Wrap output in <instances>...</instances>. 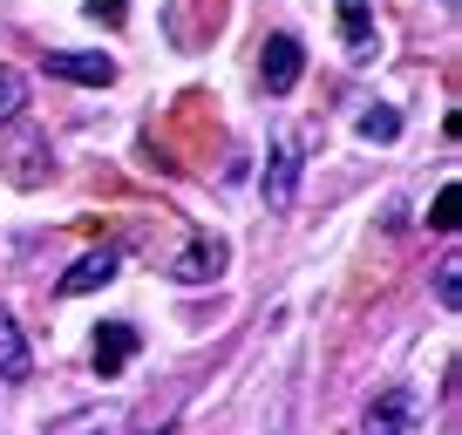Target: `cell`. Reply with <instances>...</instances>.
I'll return each instance as SVG.
<instances>
[{
  "instance_id": "obj_12",
  "label": "cell",
  "mask_w": 462,
  "mask_h": 435,
  "mask_svg": "<svg viewBox=\"0 0 462 435\" xmlns=\"http://www.w3.org/2000/svg\"><path fill=\"white\" fill-rule=\"evenodd\" d=\"M14 116H28V75L21 69H0V130Z\"/></svg>"
},
{
  "instance_id": "obj_16",
  "label": "cell",
  "mask_w": 462,
  "mask_h": 435,
  "mask_svg": "<svg viewBox=\"0 0 462 435\" xmlns=\"http://www.w3.org/2000/svg\"><path fill=\"white\" fill-rule=\"evenodd\" d=\"M88 21H102V28H123V21H130V7H123V0H88Z\"/></svg>"
},
{
  "instance_id": "obj_3",
  "label": "cell",
  "mask_w": 462,
  "mask_h": 435,
  "mask_svg": "<svg viewBox=\"0 0 462 435\" xmlns=\"http://www.w3.org/2000/svg\"><path fill=\"white\" fill-rule=\"evenodd\" d=\"M48 75L82 82V88H109L116 82V61L102 55V48H55V55H48Z\"/></svg>"
},
{
  "instance_id": "obj_7",
  "label": "cell",
  "mask_w": 462,
  "mask_h": 435,
  "mask_svg": "<svg viewBox=\"0 0 462 435\" xmlns=\"http://www.w3.org/2000/svg\"><path fill=\"white\" fill-rule=\"evenodd\" d=\"M48 435H130V408L123 402H88V408H69Z\"/></svg>"
},
{
  "instance_id": "obj_4",
  "label": "cell",
  "mask_w": 462,
  "mask_h": 435,
  "mask_svg": "<svg viewBox=\"0 0 462 435\" xmlns=\"http://www.w3.org/2000/svg\"><path fill=\"white\" fill-rule=\"evenodd\" d=\"M421 415V394L415 388H388L381 402H367L361 415V435H408V421Z\"/></svg>"
},
{
  "instance_id": "obj_2",
  "label": "cell",
  "mask_w": 462,
  "mask_h": 435,
  "mask_svg": "<svg viewBox=\"0 0 462 435\" xmlns=\"http://www.w3.org/2000/svg\"><path fill=\"white\" fill-rule=\"evenodd\" d=\"M300 75H306L300 34H265V48H259V82H265V96H292V88H300Z\"/></svg>"
},
{
  "instance_id": "obj_14",
  "label": "cell",
  "mask_w": 462,
  "mask_h": 435,
  "mask_svg": "<svg viewBox=\"0 0 462 435\" xmlns=\"http://www.w3.org/2000/svg\"><path fill=\"white\" fill-rule=\"evenodd\" d=\"M456 218H462V190L442 184V190H435V204H429V232H456Z\"/></svg>"
},
{
  "instance_id": "obj_8",
  "label": "cell",
  "mask_w": 462,
  "mask_h": 435,
  "mask_svg": "<svg viewBox=\"0 0 462 435\" xmlns=\"http://www.w3.org/2000/svg\"><path fill=\"white\" fill-rule=\"evenodd\" d=\"M116 279V245H102V252H82V259L61 273V300H82V292H96V286H109Z\"/></svg>"
},
{
  "instance_id": "obj_11",
  "label": "cell",
  "mask_w": 462,
  "mask_h": 435,
  "mask_svg": "<svg viewBox=\"0 0 462 435\" xmlns=\"http://www.w3.org/2000/svg\"><path fill=\"white\" fill-rule=\"evenodd\" d=\"M340 34L354 48V61H374V14H367V0H340Z\"/></svg>"
},
{
  "instance_id": "obj_1",
  "label": "cell",
  "mask_w": 462,
  "mask_h": 435,
  "mask_svg": "<svg viewBox=\"0 0 462 435\" xmlns=\"http://www.w3.org/2000/svg\"><path fill=\"white\" fill-rule=\"evenodd\" d=\"M7 143H0V171H7V184H21V190H42L48 177H55V150H48V136L42 130H28V123H7Z\"/></svg>"
},
{
  "instance_id": "obj_15",
  "label": "cell",
  "mask_w": 462,
  "mask_h": 435,
  "mask_svg": "<svg viewBox=\"0 0 462 435\" xmlns=\"http://www.w3.org/2000/svg\"><path fill=\"white\" fill-rule=\"evenodd\" d=\"M435 300H442V313L462 306V259H442V273H435Z\"/></svg>"
},
{
  "instance_id": "obj_6",
  "label": "cell",
  "mask_w": 462,
  "mask_h": 435,
  "mask_svg": "<svg viewBox=\"0 0 462 435\" xmlns=\"http://www.w3.org/2000/svg\"><path fill=\"white\" fill-rule=\"evenodd\" d=\"M292 198H300V143L279 136L273 157H265V204H273V211H292Z\"/></svg>"
},
{
  "instance_id": "obj_10",
  "label": "cell",
  "mask_w": 462,
  "mask_h": 435,
  "mask_svg": "<svg viewBox=\"0 0 462 435\" xmlns=\"http://www.w3.org/2000/svg\"><path fill=\"white\" fill-rule=\"evenodd\" d=\"M28 375H34L28 334H21V319L7 313V300H0V381H28Z\"/></svg>"
},
{
  "instance_id": "obj_13",
  "label": "cell",
  "mask_w": 462,
  "mask_h": 435,
  "mask_svg": "<svg viewBox=\"0 0 462 435\" xmlns=\"http://www.w3.org/2000/svg\"><path fill=\"white\" fill-rule=\"evenodd\" d=\"M354 130H361V143H394V136H402V116H394V109H361V123H354Z\"/></svg>"
},
{
  "instance_id": "obj_9",
  "label": "cell",
  "mask_w": 462,
  "mask_h": 435,
  "mask_svg": "<svg viewBox=\"0 0 462 435\" xmlns=\"http://www.w3.org/2000/svg\"><path fill=\"white\" fill-rule=\"evenodd\" d=\"M130 361H136V327H130V319L96 327V375H123Z\"/></svg>"
},
{
  "instance_id": "obj_5",
  "label": "cell",
  "mask_w": 462,
  "mask_h": 435,
  "mask_svg": "<svg viewBox=\"0 0 462 435\" xmlns=\"http://www.w3.org/2000/svg\"><path fill=\"white\" fill-rule=\"evenodd\" d=\"M217 273H225V238H211V232H198L184 252H177V265H171L177 286H211Z\"/></svg>"
}]
</instances>
